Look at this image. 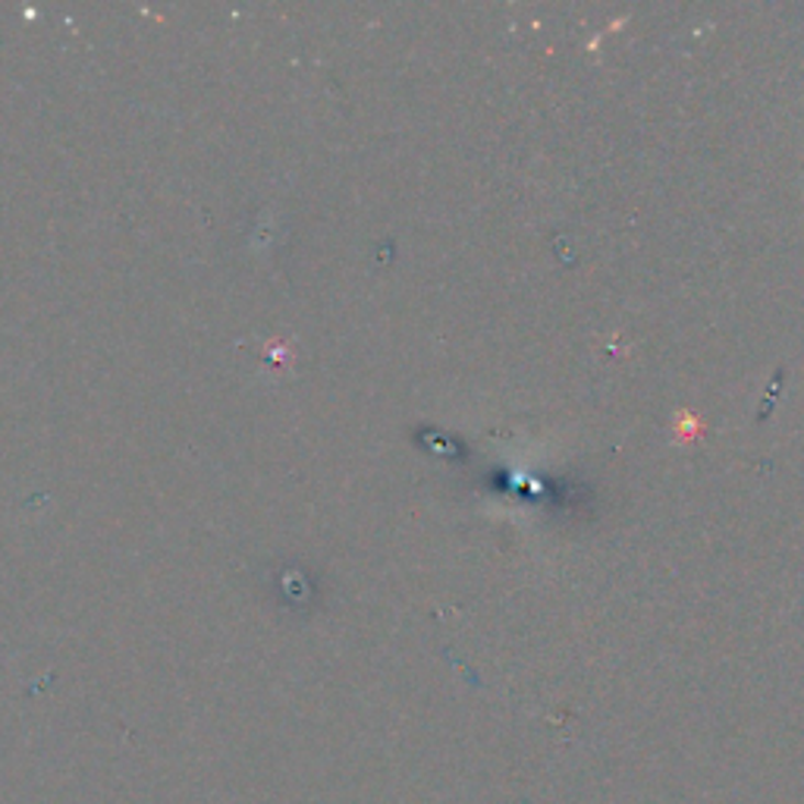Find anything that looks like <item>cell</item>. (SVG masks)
Segmentation results:
<instances>
[{"label":"cell","mask_w":804,"mask_h":804,"mask_svg":"<svg viewBox=\"0 0 804 804\" xmlns=\"http://www.w3.org/2000/svg\"><path fill=\"white\" fill-rule=\"evenodd\" d=\"M679 425H682V434H694V431L701 427V425H697V422H694V418H689L685 412H682V418H679Z\"/></svg>","instance_id":"6da1fadb"}]
</instances>
